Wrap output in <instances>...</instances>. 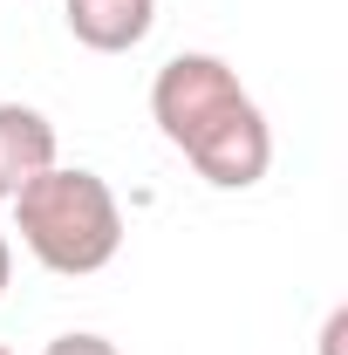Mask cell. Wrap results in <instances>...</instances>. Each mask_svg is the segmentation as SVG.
<instances>
[{"label": "cell", "instance_id": "6da1fadb", "mask_svg": "<svg viewBox=\"0 0 348 355\" xmlns=\"http://www.w3.org/2000/svg\"><path fill=\"white\" fill-rule=\"evenodd\" d=\"M7 205H14V225H21V246L62 280H89L123 253V205L82 164H48Z\"/></svg>", "mask_w": 348, "mask_h": 355}, {"label": "cell", "instance_id": "7a4b0ae2", "mask_svg": "<svg viewBox=\"0 0 348 355\" xmlns=\"http://www.w3.org/2000/svg\"><path fill=\"white\" fill-rule=\"evenodd\" d=\"M239 103H246V89L232 76V62H218V55H171L157 69V83H150V123L164 130L171 150H191Z\"/></svg>", "mask_w": 348, "mask_h": 355}, {"label": "cell", "instance_id": "3957f363", "mask_svg": "<svg viewBox=\"0 0 348 355\" xmlns=\"http://www.w3.org/2000/svg\"><path fill=\"white\" fill-rule=\"evenodd\" d=\"M184 157H191V171L205 178L212 191H253V184L273 171V130H266L260 103L246 96V103H239L232 116H218Z\"/></svg>", "mask_w": 348, "mask_h": 355}, {"label": "cell", "instance_id": "277c9868", "mask_svg": "<svg viewBox=\"0 0 348 355\" xmlns=\"http://www.w3.org/2000/svg\"><path fill=\"white\" fill-rule=\"evenodd\" d=\"M48 164H62L55 157V123L35 103H0V198H14Z\"/></svg>", "mask_w": 348, "mask_h": 355}, {"label": "cell", "instance_id": "5b68a950", "mask_svg": "<svg viewBox=\"0 0 348 355\" xmlns=\"http://www.w3.org/2000/svg\"><path fill=\"white\" fill-rule=\"evenodd\" d=\"M157 28V0H69V35L96 55H130Z\"/></svg>", "mask_w": 348, "mask_h": 355}, {"label": "cell", "instance_id": "8992f818", "mask_svg": "<svg viewBox=\"0 0 348 355\" xmlns=\"http://www.w3.org/2000/svg\"><path fill=\"white\" fill-rule=\"evenodd\" d=\"M42 355H116V342H110V335H89V328H76V335H55Z\"/></svg>", "mask_w": 348, "mask_h": 355}, {"label": "cell", "instance_id": "52a82bcc", "mask_svg": "<svg viewBox=\"0 0 348 355\" xmlns=\"http://www.w3.org/2000/svg\"><path fill=\"white\" fill-rule=\"evenodd\" d=\"M342 335H348V308H335L328 328H321V355H342Z\"/></svg>", "mask_w": 348, "mask_h": 355}, {"label": "cell", "instance_id": "ba28073f", "mask_svg": "<svg viewBox=\"0 0 348 355\" xmlns=\"http://www.w3.org/2000/svg\"><path fill=\"white\" fill-rule=\"evenodd\" d=\"M7 280H14V246H7V232H0V294H7Z\"/></svg>", "mask_w": 348, "mask_h": 355}, {"label": "cell", "instance_id": "9c48e42d", "mask_svg": "<svg viewBox=\"0 0 348 355\" xmlns=\"http://www.w3.org/2000/svg\"><path fill=\"white\" fill-rule=\"evenodd\" d=\"M0 355H14V349H0Z\"/></svg>", "mask_w": 348, "mask_h": 355}]
</instances>
